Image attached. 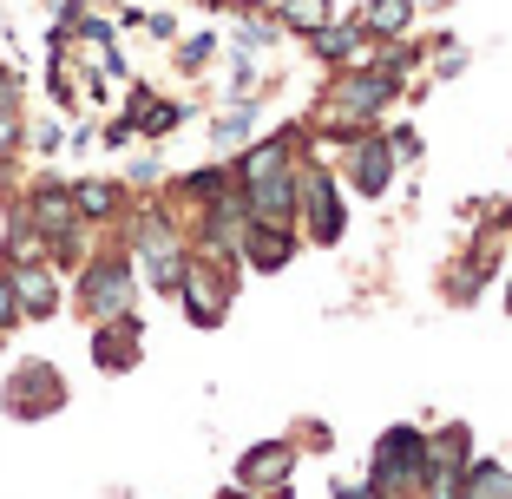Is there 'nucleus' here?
Returning a JSON list of instances; mask_svg holds the SVG:
<instances>
[{"mask_svg":"<svg viewBox=\"0 0 512 499\" xmlns=\"http://www.w3.org/2000/svg\"><path fill=\"white\" fill-rule=\"evenodd\" d=\"M237 303V257L230 250H197L184 257V276H178V309L191 329H217Z\"/></svg>","mask_w":512,"mask_h":499,"instance_id":"nucleus-3","label":"nucleus"},{"mask_svg":"<svg viewBox=\"0 0 512 499\" xmlns=\"http://www.w3.org/2000/svg\"><path fill=\"white\" fill-rule=\"evenodd\" d=\"M296 237H309L316 250H335L348 237V211H342V178L329 165H309L302 158L296 171Z\"/></svg>","mask_w":512,"mask_h":499,"instance_id":"nucleus-4","label":"nucleus"},{"mask_svg":"<svg viewBox=\"0 0 512 499\" xmlns=\"http://www.w3.org/2000/svg\"><path fill=\"white\" fill-rule=\"evenodd\" d=\"M60 145H66L60 119H46V125H33V152H46V158H53V152H60Z\"/></svg>","mask_w":512,"mask_h":499,"instance_id":"nucleus-25","label":"nucleus"},{"mask_svg":"<svg viewBox=\"0 0 512 499\" xmlns=\"http://www.w3.org/2000/svg\"><path fill=\"white\" fill-rule=\"evenodd\" d=\"M401 92H407V73L388 53H375L368 66H342V73L322 86V125H335V132H368L381 112H394Z\"/></svg>","mask_w":512,"mask_h":499,"instance_id":"nucleus-1","label":"nucleus"},{"mask_svg":"<svg viewBox=\"0 0 512 499\" xmlns=\"http://www.w3.org/2000/svg\"><path fill=\"white\" fill-rule=\"evenodd\" d=\"M0 342H7V329H0Z\"/></svg>","mask_w":512,"mask_h":499,"instance_id":"nucleus-33","label":"nucleus"},{"mask_svg":"<svg viewBox=\"0 0 512 499\" xmlns=\"http://www.w3.org/2000/svg\"><path fill=\"white\" fill-rule=\"evenodd\" d=\"M309 46H316L322 66H368L375 60V40L362 33V20H329V27L309 33Z\"/></svg>","mask_w":512,"mask_h":499,"instance_id":"nucleus-14","label":"nucleus"},{"mask_svg":"<svg viewBox=\"0 0 512 499\" xmlns=\"http://www.w3.org/2000/svg\"><path fill=\"white\" fill-rule=\"evenodd\" d=\"M506 230H512V211H506Z\"/></svg>","mask_w":512,"mask_h":499,"instance_id":"nucleus-32","label":"nucleus"},{"mask_svg":"<svg viewBox=\"0 0 512 499\" xmlns=\"http://www.w3.org/2000/svg\"><path fill=\"white\" fill-rule=\"evenodd\" d=\"M125 184H138V191H151V184H165V165H158V158H138V165L125 171Z\"/></svg>","mask_w":512,"mask_h":499,"instance_id":"nucleus-24","label":"nucleus"},{"mask_svg":"<svg viewBox=\"0 0 512 499\" xmlns=\"http://www.w3.org/2000/svg\"><path fill=\"white\" fill-rule=\"evenodd\" d=\"M217 499H256V493H243V486H224V493H217Z\"/></svg>","mask_w":512,"mask_h":499,"instance_id":"nucleus-30","label":"nucleus"},{"mask_svg":"<svg viewBox=\"0 0 512 499\" xmlns=\"http://www.w3.org/2000/svg\"><path fill=\"white\" fill-rule=\"evenodd\" d=\"M138 27H145L151 40H178V14H165V7H158V14H138Z\"/></svg>","mask_w":512,"mask_h":499,"instance_id":"nucleus-23","label":"nucleus"},{"mask_svg":"<svg viewBox=\"0 0 512 499\" xmlns=\"http://www.w3.org/2000/svg\"><path fill=\"white\" fill-rule=\"evenodd\" d=\"M7 283H14L20 322H53L60 316L66 289H60V270H53V263H7Z\"/></svg>","mask_w":512,"mask_h":499,"instance_id":"nucleus-10","label":"nucleus"},{"mask_svg":"<svg viewBox=\"0 0 512 499\" xmlns=\"http://www.w3.org/2000/svg\"><path fill=\"white\" fill-rule=\"evenodd\" d=\"M388 152H394V165H414V158H421V132H414V125H388Z\"/></svg>","mask_w":512,"mask_h":499,"instance_id":"nucleus-21","label":"nucleus"},{"mask_svg":"<svg viewBox=\"0 0 512 499\" xmlns=\"http://www.w3.org/2000/svg\"><path fill=\"white\" fill-rule=\"evenodd\" d=\"M145 362V322L119 316V322H92V368L99 375H132Z\"/></svg>","mask_w":512,"mask_h":499,"instance_id":"nucleus-9","label":"nucleus"},{"mask_svg":"<svg viewBox=\"0 0 512 499\" xmlns=\"http://www.w3.org/2000/svg\"><path fill=\"white\" fill-rule=\"evenodd\" d=\"M20 138H27V119L0 106V158H14V152H20Z\"/></svg>","mask_w":512,"mask_h":499,"instance_id":"nucleus-22","label":"nucleus"},{"mask_svg":"<svg viewBox=\"0 0 512 499\" xmlns=\"http://www.w3.org/2000/svg\"><path fill=\"white\" fill-rule=\"evenodd\" d=\"M296 250H302V237L289 224H243V237H237V263H243V270H256V276L289 270Z\"/></svg>","mask_w":512,"mask_h":499,"instance_id":"nucleus-11","label":"nucleus"},{"mask_svg":"<svg viewBox=\"0 0 512 499\" xmlns=\"http://www.w3.org/2000/svg\"><path fill=\"white\" fill-rule=\"evenodd\" d=\"M506 316H512V283H506Z\"/></svg>","mask_w":512,"mask_h":499,"instance_id":"nucleus-31","label":"nucleus"},{"mask_svg":"<svg viewBox=\"0 0 512 499\" xmlns=\"http://www.w3.org/2000/svg\"><path fill=\"white\" fill-rule=\"evenodd\" d=\"M0 408H7V421H53L66 408V375L53 362H20L0 381Z\"/></svg>","mask_w":512,"mask_h":499,"instance_id":"nucleus-7","label":"nucleus"},{"mask_svg":"<svg viewBox=\"0 0 512 499\" xmlns=\"http://www.w3.org/2000/svg\"><path fill=\"white\" fill-rule=\"evenodd\" d=\"M132 303H138V270L125 250L79 263V309H86V322H119V316H132Z\"/></svg>","mask_w":512,"mask_h":499,"instance_id":"nucleus-5","label":"nucleus"},{"mask_svg":"<svg viewBox=\"0 0 512 499\" xmlns=\"http://www.w3.org/2000/svg\"><path fill=\"white\" fill-rule=\"evenodd\" d=\"M329 493H335V499H375V493H368V480H342V473L329 480Z\"/></svg>","mask_w":512,"mask_h":499,"instance_id":"nucleus-27","label":"nucleus"},{"mask_svg":"<svg viewBox=\"0 0 512 499\" xmlns=\"http://www.w3.org/2000/svg\"><path fill=\"white\" fill-rule=\"evenodd\" d=\"M421 460H427V434L421 427L394 421L388 434L375 440V454H368V493L375 499H401L421 486Z\"/></svg>","mask_w":512,"mask_h":499,"instance_id":"nucleus-6","label":"nucleus"},{"mask_svg":"<svg viewBox=\"0 0 512 499\" xmlns=\"http://www.w3.org/2000/svg\"><path fill=\"white\" fill-rule=\"evenodd\" d=\"M460 499H512V467L473 454L467 473H460Z\"/></svg>","mask_w":512,"mask_h":499,"instance_id":"nucleus-18","label":"nucleus"},{"mask_svg":"<svg viewBox=\"0 0 512 499\" xmlns=\"http://www.w3.org/2000/svg\"><path fill=\"white\" fill-rule=\"evenodd\" d=\"M256 119H263V99H224V112L211 119V152L217 158L243 152V145L256 138Z\"/></svg>","mask_w":512,"mask_h":499,"instance_id":"nucleus-16","label":"nucleus"},{"mask_svg":"<svg viewBox=\"0 0 512 499\" xmlns=\"http://www.w3.org/2000/svg\"><path fill=\"white\" fill-rule=\"evenodd\" d=\"M270 14H276V27H283V33H302V40H309L316 27H329V20H335V0H276Z\"/></svg>","mask_w":512,"mask_h":499,"instance_id":"nucleus-19","label":"nucleus"},{"mask_svg":"<svg viewBox=\"0 0 512 499\" xmlns=\"http://www.w3.org/2000/svg\"><path fill=\"white\" fill-rule=\"evenodd\" d=\"M184 119H191V106H184V99H158L151 86H132V99H125V125H132V138H171Z\"/></svg>","mask_w":512,"mask_h":499,"instance_id":"nucleus-13","label":"nucleus"},{"mask_svg":"<svg viewBox=\"0 0 512 499\" xmlns=\"http://www.w3.org/2000/svg\"><path fill=\"white\" fill-rule=\"evenodd\" d=\"M171 60H178V73H204V66L217 60V33H191V40H178V53H171Z\"/></svg>","mask_w":512,"mask_h":499,"instance_id":"nucleus-20","label":"nucleus"},{"mask_svg":"<svg viewBox=\"0 0 512 499\" xmlns=\"http://www.w3.org/2000/svg\"><path fill=\"white\" fill-rule=\"evenodd\" d=\"M20 322V303H14V283H7V270H0V329H14Z\"/></svg>","mask_w":512,"mask_h":499,"instance_id":"nucleus-26","label":"nucleus"},{"mask_svg":"<svg viewBox=\"0 0 512 499\" xmlns=\"http://www.w3.org/2000/svg\"><path fill=\"white\" fill-rule=\"evenodd\" d=\"M106 145H112V152H119V145H132V125L112 119V125H106Z\"/></svg>","mask_w":512,"mask_h":499,"instance_id":"nucleus-28","label":"nucleus"},{"mask_svg":"<svg viewBox=\"0 0 512 499\" xmlns=\"http://www.w3.org/2000/svg\"><path fill=\"white\" fill-rule=\"evenodd\" d=\"M362 33L375 46H394V40H414V20H421V7L414 0H362Z\"/></svg>","mask_w":512,"mask_h":499,"instance_id":"nucleus-15","label":"nucleus"},{"mask_svg":"<svg viewBox=\"0 0 512 499\" xmlns=\"http://www.w3.org/2000/svg\"><path fill=\"white\" fill-rule=\"evenodd\" d=\"M132 270H138V289H158V296H178V276H184V257H191V243H184L178 217L171 211H138L132 217Z\"/></svg>","mask_w":512,"mask_h":499,"instance_id":"nucleus-2","label":"nucleus"},{"mask_svg":"<svg viewBox=\"0 0 512 499\" xmlns=\"http://www.w3.org/2000/svg\"><path fill=\"white\" fill-rule=\"evenodd\" d=\"M394 152H388V138L381 132H355L342 145V178H348V191L355 197H388L394 191Z\"/></svg>","mask_w":512,"mask_h":499,"instance_id":"nucleus-8","label":"nucleus"},{"mask_svg":"<svg viewBox=\"0 0 512 499\" xmlns=\"http://www.w3.org/2000/svg\"><path fill=\"white\" fill-rule=\"evenodd\" d=\"M296 473V440H256L237 454V486L243 493H270V486H289Z\"/></svg>","mask_w":512,"mask_h":499,"instance_id":"nucleus-12","label":"nucleus"},{"mask_svg":"<svg viewBox=\"0 0 512 499\" xmlns=\"http://www.w3.org/2000/svg\"><path fill=\"white\" fill-rule=\"evenodd\" d=\"M66 191H73L79 224H106V217L125 211V184H119V178H73Z\"/></svg>","mask_w":512,"mask_h":499,"instance_id":"nucleus-17","label":"nucleus"},{"mask_svg":"<svg viewBox=\"0 0 512 499\" xmlns=\"http://www.w3.org/2000/svg\"><path fill=\"white\" fill-rule=\"evenodd\" d=\"M421 14H447V7H460V0H414Z\"/></svg>","mask_w":512,"mask_h":499,"instance_id":"nucleus-29","label":"nucleus"}]
</instances>
